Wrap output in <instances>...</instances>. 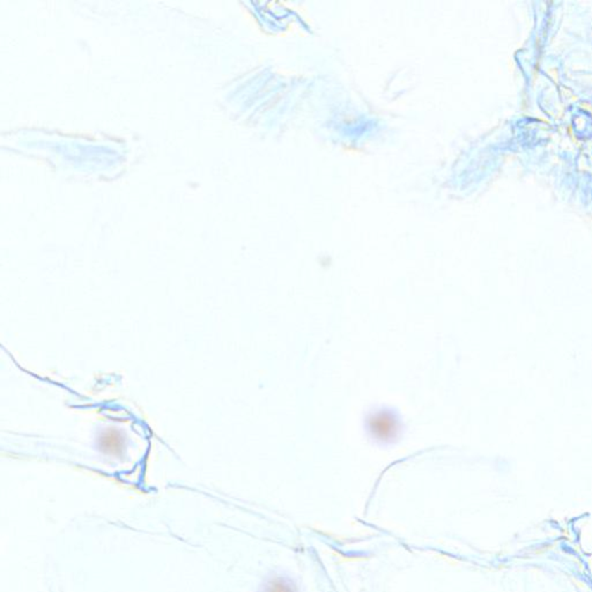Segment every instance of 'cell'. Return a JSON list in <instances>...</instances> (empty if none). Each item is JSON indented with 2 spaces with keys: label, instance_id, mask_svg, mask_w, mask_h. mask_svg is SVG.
I'll return each instance as SVG.
<instances>
[{
  "label": "cell",
  "instance_id": "cell-1",
  "mask_svg": "<svg viewBox=\"0 0 592 592\" xmlns=\"http://www.w3.org/2000/svg\"><path fill=\"white\" fill-rule=\"evenodd\" d=\"M267 592H294V590L291 589V586H289V583L278 579L270 584Z\"/></svg>",
  "mask_w": 592,
  "mask_h": 592
}]
</instances>
